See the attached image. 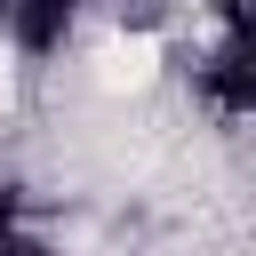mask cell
I'll return each instance as SVG.
<instances>
[{"label":"cell","mask_w":256,"mask_h":256,"mask_svg":"<svg viewBox=\"0 0 256 256\" xmlns=\"http://www.w3.org/2000/svg\"><path fill=\"white\" fill-rule=\"evenodd\" d=\"M200 104L224 120H256V0H224L216 48L200 56Z\"/></svg>","instance_id":"1"},{"label":"cell","mask_w":256,"mask_h":256,"mask_svg":"<svg viewBox=\"0 0 256 256\" xmlns=\"http://www.w3.org/2000/svg\"><path fill=\"white\" fill-rule=\"evenodd\" d=\"M80 16H88V0H0V40L24 64H48V56L72 48Z\"/></svg>","instance_id":"2"},{"label":"cell","mask_w":256,"mask_h":256,"mask_svg":"<svg viewBox=\"0 0 256 256\" xmlns=\"http://www.w3.org/2000/svg\"><path fill=\"white\" fill-rule=\"evenodd\" d=\"M0 256H56V240H40L24 216H8V224H0Z\"/></svg>","instance_id":"3"}]
</instances>
